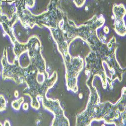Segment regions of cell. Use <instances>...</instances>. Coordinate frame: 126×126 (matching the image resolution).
<instances>
[{
    "label": "cell",
    "mask_w": 126,
    "mask_h": 126,
    "mask_svg": "<svg viewBox=\"0 0 126 126\" xmlns=\"http://www.w3.org/2000/svg\"><path fill=\"white\" fill-rule=\"evenodd\" d=\"M6 108V101L3 95H0V111H3Z\"/></svg>",
    "instance_id": "1"
},
{
    "label": "cell",
    "mask_w": 126,
    "mask_h": 126,
    "mask_svg": "<svg viewBox=\"0 0 126 126\" xmlns=\"http://www.w3.org/2000/svg\"><path fill=\"white\" fill-rule=\"evenodd\" d=\"M21 98L18 99V100H15L14 101H13L12 103V107L15 109V110H19V108H20V106H21V104L22 102V101H21V102H19V101L20 100Z\"/></svg>",
    "instance_id": "2"
},
{
    "label": "cell",
    "mask_w": 126,
    "mask_h": 126,
    "mask_svg": "<svg viewBox=\"0 0 126 126\" xmlns=\"http://www.w3.org/2000/svg\"><path fill=\"white\" fill-rule=\"evenodd\" d=\"M4 125V126H10V124L9 121H6L5 122Z\"/></svg>",
    "instance_id": "3"
},
{
    "label": "cell",
    "mask_w": 126,
    "mask_h": 126,
    "mask_svg": "<svg viewBox=\"0 0 126 126\" xmlns=\"http://www.w3.org/2000/svg\"><path fill=\"white\" fill-rule=\"evenodd\" d=\"M0 126H3L1 123H0Z\"/></svg>",
    "instance_id": "4"
}]
</instances>
